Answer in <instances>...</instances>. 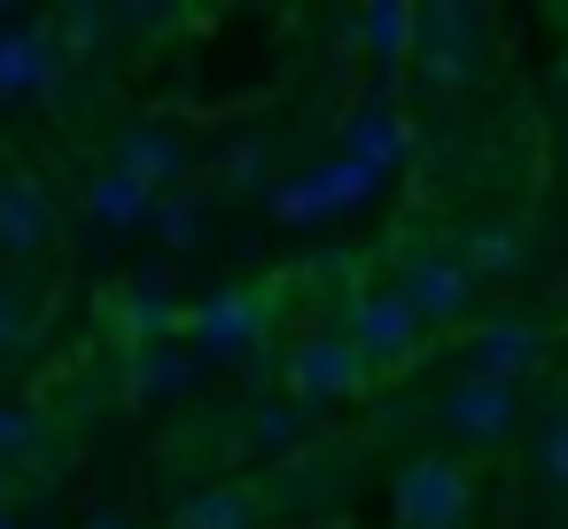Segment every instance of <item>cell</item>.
<instances>
[{"instance_id":"6da1fadb","label":"cell","mask_w":568,"mask_h":529,"mask_svg":"<svg viewBox=\"0 0 568 529\" xmlns=\"http://www.w3.org/2000/svg\"><path fill=\"white\" fill-rule=\"evenodd\" d=\"M389 506H397V529H467L475 490H467V475H459L452 459L413 451V459L397 467V482H389Z\"/></svg>"},{"instance_id":"7a4b0ae2","label":"cell","mask_w":568,"mask_h":529,"mask_svg":"<svg viewBox=\"0 0 568 529\" xmlns=\"http://www.w3.org/2000/svg\"><path fill=\"white\" fill-rule=\"evenodd\" d=\"M475 63H483V17L475 9H420V40H413V79H420V94H452V87H467L475 79Z\"/></svg>"},{"instance_id":"3957f363","label":"cell","mask_w":568,"mask_h":529,"mask_svg":"<svg viewBox=\"0 0 568 529\" xmlns=\"http://www.w3.org/2000/svg\"><path fill=\"white\" fill-rule=\"evenodd\" d=\"M71 71V48L40 17H0V102H48Z\"/></svg>"},{"instance_id":"277c9868","label":"cell","mask_w":568,"mask_h":529,"mask_svg":"<svg viewBox=\"0 0 568 529\" xmlns=\"http://www.w3.org/2000/svg\"><path fill=\"white\" fill-rule=\"evenodd\" d=\"M374 195H382V180H374L358 156H327V164H312L304 180L273 187V218H281V226H320V218H343V211H358V203H374Z\"/></svg>"},{"instance_id":"5b68a950","label":"cell","mask_w":568,"mask_h":529,"mask_svg":"<svg viewBox=\"0 0 568 529\" xmlns=\"http://www.w3.org/2000/svg\"><path fill=\"white\" fill-rule=\"evenodd\" d=\"M187 343L203 366H242L257 343H265V296L250 288H211L195 312H187Z\"/></svg>"},{"instance_id":"8992f818","label":"cell","mask_w":568,"mask_h":529,"mask_svg":"<svg viewBox=\"0 0 568 529\" xmlns=\"http://www.w3.org/2000/svg\"><path fill=\"white\" fill-rule=\"evenodd\" d=\"M343 343L366 358V374H374V366H397V358L420 350V312H413L397 288H358V296L343 304Z\"/></svg>"},{"instance_id":"52a82bcc","label":"cell","mask_w":568,"mask_h":529,"mask_svg":"<svg viewBox=\"0 0 568 529\" xmlns=\"http://www.w3.org/2000/svg\"><path fill=\"white\" fill-rule=\"evenodd\" d=\"M281 374H288V405L312 413V405H343V397L366 382V358H358V350L343 343V327H335V335H304Z\"/></svg>"},{"instance_id":"ba28073f","label":"cell","mask_w":568,"mask_h":529,"mask_svg":"<svg viewBox=\"0 0 568 529\" xmlns=\"http://www.w3.org/2000/svg\"><path fill=\"white\" fill-rule=\"evenodd\" d=\"M436 420L452 428V444L498 451V444H506V436L521 428V397H514L506 382H483V374H467V382H452V389H444Z\"/></svg>"},{"instance_id":"9c48e42d","label":"cell","mask_w":568,"mask_h":529,"mask_svg":"<svg viewBox=\"0 0 568 529\" xmlns=\"http://www.w3.org/2000/svg\"><path fill=\"white\" fill-rule=\"evenodd\" d=\"M110 164H118L125 180H141V187L164 203V195H187L195 149H187V133H172V125H125V133L110 141Z\"/></svg>"},{"instance_id":"30bf717a","label":"cell","mask_w":568,"mask_h":529,"mask_svg":"<svg viewBox=\"0 0 568 529\" xmlns=\"http://www.w3.org/2000/svg\"><path fill=\"white\" fill-rule=\"evenodd\" d=\"M397 296L420 312V327H452V319H467V304H475V273H467L452 250H413L405 273H397Z\"/></svg>"},{"instance_id":"8fae6325","label":"cell","mask_w":568,"mask_h":529,"mask_svg":"<svg viewBox=\"0 0 568 529\" xmlns=\"http://www.w3.org/2000/svg\"><path fill=\"white\" fill-rule=\"evenodd\" d=\"M48 234H55V203H48V187L24 180V172H0V257L24 265V257L48 250Z\"/></svg>"},{"instance_id":"7c38bea8","label":"cell","mask_w":568,"mask_h":529,"mask_svg":"<svg viewBox=\"0 0 568 529\" xmlns=\"http://www.w3.org/2000/svg\"><path fill=\"white\" fill-rule=\"evenodd\" d=\"M156 218V195L141 187V180H125L118 164H102L94 180H87V226L94 234H141Z\"/></svg>"},{"instance_id":"4fadbf2b","label":"cell","mask_w":568,"mask_h":529,"mask_svg":"<svg viewBox=\"0 0 568 529\" xmlns=\"http://www.w3.org/2000/svg\"><path fill=\"white\" fill-rule=\"evenodd\" d=\"M467 358H475L483 382H506V389H514V382L537 366V327H529V319H483L475 343H467Z\"/></svg>"},{"instance_id":"5bb4252c","label":"cell","mask_w":568,"mask_h":529,"mask_svg":"<svg viewBox=\"0 0 568 529\" xmlns=\"http://www.w3.org/2000/svg\"><path fill=\"white\" fill-rule=\"evenodd\" d=\"M125 382H133V397L172 405V397H187V389L203 382V358H195V343H156V350H133Z\"/></svg>"},{"instance_id":"9a60e30c","label":"cell","mask_w":568,"mask_h":529,"mask_svg":"<svg viewBox=\"0 0 568 529\" xmlns=\"http://www.w3.org/2000/svg\"><path fill=\"white\" fill-rule=\"evenodd\" d=\"M125 335H133V350L180 343V288H172L164 273H149V281L125 288Z\"/></svg>"},{"instance_id":"2e32d148","label":"cell","mask_w":568,"mask_h":529,"mask_svg":"<svg viewBox=\"0 0 568 529\" xmlns=\"http://www.w3.org/2000/svg\"><path fill=\"white\" fill-rule=\"evenodd\" d=\"M343 156H358L374 180H389V172L405 164V118H397L389 102L358 110V118H351V141H343Z\"/></svg>"},{"instance_id":"e0dca14e","label":"cell","mask_w":568,"mask_h":529,"mask_svg":"<svg viewBox=\"0 0 568 529\" xmlns=\"http://www.w3.org/2000/svg\"><path fill=\"white\" fill-rule=\"evenodd\" d=\"M459 242H467L459 265H467L475 281H506V273H521V226H514V218H475Z\"/></svg>"},{"instance_id":"ac0fdd59","label":"cell","mask_w":568,"mask_h":529,"mask_svg":"<svg viewBox=\"0 0 568 529\" xmlns=\"http://www.w3.org/2000/svg\"><path fill=\"white\" fill-rule=\"evenodd\" d=\"M172 529H257V498H250L242 482H211V490H195V498L180 506Z\"/></svg>"},{"instance_id":"d6986e66","label":"cell","mask_w":568,"mask_h":529,"mask_svg":"<svg viewBox=\"0 0 568 529\" xmlns=\"http://www.w3.org/2000/svg\"><path fill=\"white\" fill-rule=\"evenodd\" d=\"M358 40L374 48V63H382V71H397V63L413 55V40H420V9H397V0H382V9H366V17H358Z\"/></svg>"},{"instance_id":"ffe728a7","label":"cell","mask_w":568,"mask_h":529,"mask_svg":"<svg viewBox=\"0 0 568 529\" xmlns=\"http://www.w3.org/2000/svg\"><path fill=\"white\" fill-rule=\"evenodd\" d=\"M149 234H156V250L195 257V250L211 242V211H203L195 195H164V203H156V218H149Z\"/></svg>"},{"instance_id":"44dd1931","label":"cell","mask_w":568,"mask_h":529,"mask_svg":"<svg viewBox=\"0 0 568 529\" xmlns=\"http://www.w3.org/2000/svg\"><path fill=\"white\" fill-rule=\"evenodd\" d=\"M250 436H257V451H296L304 444V405H257Z\"/></svg>"},{"instance_id":"7402d4cb","label":"cell","mask_w":568,"mask_h":529,"mask_svg":"<svg viewBox=\"0 0 568 529\" xmlns=\"http://www.w3.org/2000/svg\"><path fill=\"white\" fill-rule=\"evenodd\" d=\"M24 343H32V296L17 281H0V358L24 350Z\"/></svg>"},{"instance_id":"603a6c76","label":"cell","mask_w":568,"mask_h":529,"mask_svg":"<svg viewBox=\"0 0 568 529\" xmlns=\"http://www.w3.org/2000/svg\"><path fill=\"white\" fill-rule=\"evenodd\" d=\"M537 475L568 498V413H552V420H545V436H537Z\"/></svg>"},{"instance_id":"cb8c5ba5","label":"cell","mask_w":568,"mask_h":529,"mask_svg":"<svg viewBox=\"0 0 568 529\" xmlns=\"http://www.w3.org/2000/svg\"><path fill=\"white\" fill-rule=\"evenodd\" d=\"M32 444H40L32 413H24V405H0V467H17V459H24Z\"/></svg>"},{"instance_id":"d4e9b609","label":"cell","mask_w":568,"mask_h":529,"mask_svg":"<svg viewBox=\"0 0 568 529\" xmlns=\"http://www.w3.org/2000/svg\"><path fill=\"white\" fill-rule=\"evenodd\" d=\"M219 172H226V187H265V141H234Z\"/></svg>"},{"instance_id":"484cf974","label":"cell","mask_w":568,"mask_h":529,"mask_svg":"<svg viewBox=\"0 0 568 529\" xmlns=\"http://www.w3.org/2000/svg\"><path fill=\"white\" fill-rule=\"evenodd\" d=\"M87 529H133V521H125V513H94Z\"/></svg>"},{"instance_id":"4316f807","label":"cell","mask_w":568,"mask_h":529,"mask_svg":"<svg viewBox=\"0 0 568 529\" xmlns=\"http://www.w3.org/2000/svg\"><path fill=\"white\" fill-rule=\"evenodd\" d=\"M0 498H9V467H0Z\"/></svg>"}]
</instances>
